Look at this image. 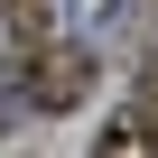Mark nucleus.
<instances>
[{"instance_id": "obj_1", "label": "nucleus", "mask_w": 158, "mask_h": 158, "mask_svg": "<svg viewBox=\"0 0 158 158\" xmlns=\"http://www.w3.org/2000/svg\"><path fill=\"white\" fill-rule=\"evenodd\" d=\"M19 74H28V84L0 93V112H74V102L93 93V56H84V47H56V37H47Z\"/></svg>"}, {"instance_id": "obj_2", "label": "nucleus", "mask_w": 158, "mask_h": 158, "mask_svg": "<svg viewBox=\"0 0 158 158\" xmlns=\"http://www.w3.org/2000/svg\"><path fill=\"white\" fill-rule=\"evenodd\" d=\"M0 19H10L19 47H47V37H56V0H0Z\"/></svg>"}, {"instance_id": "obj_3", "label": "nucleus", "mask_w": 158, "mask_h": 158, "mask_svg": "<svg viewBox=\"0 0 158 158\" xmlns=\"http://www.w3.org/2000/svg\"><path fill=\"white\" fill-rule=\"evenodd\" d=\"M93 158H149V130H139V121L121 112V121H112V130L93 139Z\"/></svg>"}, {"instance_id": "obj_4", "label": "nucleus", "mask_w": 158, "mask_h": 158, "mask_svg": "<svg viewBox=\"0 0 158 158\" xmlns=\"http://www.w3.org/2000/svg\"><path fill=\"white\" fill-rule=\"evenodd\" d=\"M139 130H149V158H158V74H149V84H139V112H130Z\"/></svg>"}]
</instances>
